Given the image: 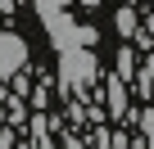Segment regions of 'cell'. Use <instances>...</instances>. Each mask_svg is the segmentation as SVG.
I'll use <instances>...</instances> for the list:
<instances>
[{
    "label": "cell",
    "instance_id": "1",
    "mask_svg": "<svg viewBox=\"0 0 154 149\" xmlns=\"http://www.w3.org/2000/svg\"><path fill=\"white\" fill-rule=\"evenodd\" d=\"M95 72H100V63H95L91 45H68V50L59 54V82H63L68 91L91 86V82H95Z\"/></svg>",
    "mask_w": 154,
    "mask_h": 149
},
{
    "label": "cell",
    "instance_id": "7",
    "mask_svg": "<svg viewBox=\"0 0 154 149\" xmlns=\"http://www.w3.org/2000/svg\"><path fill=\"white\" fill-rule=\"evenodd\" d=\"M140 91H145V95L154 91V54H149V59H145V68H140Z\"/></svg>",
    "mask_w": 154,
    "mask_h": 149
},
{
    "label": "cell",
    "instance_id": "3",
    "mask_svg": "<svg viewBox=\"0 0 154 149\" xmlns=\"http://www.w3.org/2000/svg\"><path fill=\"white\" fill-rule=\"evenodd\" d=\"M41 23H45V32H50V41L59 45V50H68V45H77V23H68L63 18V9H54V14H41Z\"/></svg>",
    "mask_w": 154,
    "mask_h": 149
},
{
    "label": "cell",
    "instance_id": "5",
    "mask_svg": "<svg viewBox=\"0 0 154 149\" xmlns=\"http://www.w3.org/2000/svg\"><path fill=\"white\" fill-rule=\"evenodd\" d=\"M113 27H118L122 36H136V9H118V14H113Z\"/></svg>",
    "mask_w": 154,
    "mask_h": 149
},
{
    "label": "cell",
    "instance_id": "9",
    "mask_svg": "<svg viewBox=\"0 0 154 149\" xmlns=\"http://www.w3.org/2000/svg\"><path fill=\"white\" fill-rule=\"evenodd\" d=\"M18 9V0H0V18H5V14H14Z\"/></svg>",
    "mask_w": 154,
    "mask_h": 149
},
{
    "label": "cell",
    "instance_id": "6",
    "mask_svg": "<svg viewBox=\"0 0 154 149\" xmlns=\"http://www.w3.org/2000/svg\"><path fill=\"white\" fill-rule=\"evenodd\" d=\"M118 77H122V82L136 77V54H131V50H118Z\"/></svg>",
    "mask_w": 154,
    "mask_h": 149
},
{
    "label": "cell",
    "instance_id": "2",
    "mask_svg": "<svg viewBox=\"0 0 154 149\" xmlns=\"http://www.w3.org/2000/svg\"><path fill=\"white\" fill-rule=\"evenodd\" d=\"M27 63V41L18 32H0V77H14Z\"/></svg>",
    "mask_w": 154,
    "mask_h": 149
},
{
    "label": "cell",
    "instance_id": "10",
    "mask_svg": "<svg viewBox=\"0 0 154 149\" xmlns=\"http://www.w3.org/2000/svg\"><path fill=\"white\" fill-rule=\"evenodd\" d=\"M9 145H14V140H9V131H0V149H9Z\"/></svg>",
    "mask_w": 154,
    "mask_h": 149
},
{
    "label": "cell",
    "instance_id": "8",
    "mask_svg": "<svg viewBox=\"0 0 154 149\" xmlns=\"http://www.w3.org/2000/svg\"><path fill=\"white\" fill-rule=\"evenodd\" d=\"M68 0H36V14H54V9H63Z\"/></svg>",
    "mask_w": 154,
    "mask_h": 149
},
{
    "label": "cell",
    "instance_id": "4",
    "mask_svg": "<svg viewBox=\"0 0 154 149\" xmlns=\"http://www.w3.org/2000/svg\"><path fill=\"white\" fill-rule=\"evenodd\" d=\"M109 113H113V118H122V113H127V86H122V77H113V82H109Z\"/></svg>",
    "mask_w": 154,
    "mask_h": 149
},
{
    "label": "cell",
    "instance_id": "11",
    "mask_svg": "<svg viewBox=\"0 0 154 149\" xmlns=\"http://www.w3.org/2000/svg\"><path fill=\"white\" fill-rule=\"evenodd\" d=\"M82 5H91V9H95V5H100V0H82Z\"/></svg>",
    "mask_w": 154,
    "mask_h": 149
}]
</instances>
